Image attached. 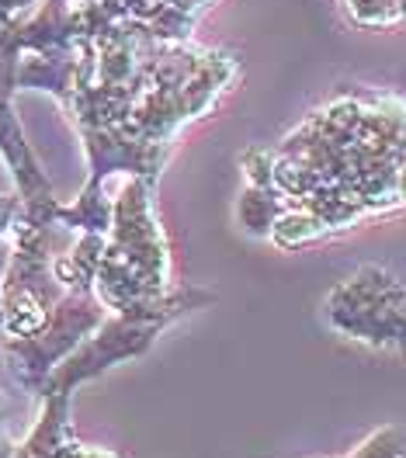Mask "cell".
I'll return each instance as SVG.
<instances>
[{"mask_svg":"<svg viewBox=\"0 0 406 458\" xmlns=\"http://www.w3.org/2000/svg\"><path fill=\"white\" fill-rule=\"evenodd\" d=\"M267 174L282 195L267 240L285 250L406 208V101L344 94L323 105L267 149Z\"/></svg>","mask_w":406,"mask_h":458,"instance_id":"cell-1","label":"cell"},{"mask_svg":"<svg viewBox=\"0 0 406 458\" xmlns=\"http://www.w3.org/2000/svg\"><path fill=\"white\" fill-rule=\"evenodd\" d=\"M94 295L108 313H149L171 323L216 299L212 288L171 285V247L156 216L153 181L125 177L115 191Z\"/></svg>","mask_w":406,"mask_h":458,"instance_id":"cell-2","label":"cell"},{"mask_svg":"<svg viewBox=\"0 0 406 458\" xmlns=\"http://www.w3.org/2000/svg\"><path fill=\"white\" fill-rule=\"evenodd\" d=\"M77 236L56 223L21 212L14 226V247L0 282V310H4V341L38 334L56 310L66 288L56 278V240Z\"/></svg>","mask_w":406,"mask_h":458,"instance_id":"cell-3","label":"cell"},{"mask_svg":"<svg viewBox=\"0 0 406 458\" xmlns=\"http://www.w3.org/2000/svg\"><path fill=\"white\" fill-rule=\"evenodd\" d=\"M323 316L341 337L406 358V285L385 267H358L326 295Z\"/></svg>","mask_w":406,"mask_h":458,"instance_id":"cell-4","label":"cell"},{"mask_svg":"<svg viewBox=\"0 0 406 458\" xmlns=\"http://www.w3.org/2000/svg\"><path fill=\"white\" fill-rule=\"evenodd\" d=\"M105 316H108V310L94 292H63L49 323L38 334L0 341L4 361L14 375V382L38 396V389L46 386L53 369L88 341L90 334L105 323Z\"/></svg>","mask_w":406,"mask_h":458,"instance_id":"cell-5","label":"cell"},{"mask_svg":"<svg viewBox=\"0 0 406 458\" xmlns=\"http://www.w3.org/2000/svg\"><path fill=\"white\" fill-rule=\"evenodd\" d=\"M167 327H171V319H164V316L108 313L105 323L90 334L88 341L80 344L73 354H66L53 369L46 386L38 389V400L42 396H59V393L73 396L84 382H94L108 369H115L122 361H132V358H143Z\"/></svg>","mask_w":406,"mask_h":458,"instance_id":"cell-6","label":"cell"},{"mask_svg":"<svg viewBox=\"0 0 406 458\" xmlns=\"http://www.w3.org/2000/svg\"><path fill=\"white\" fill-rule=\"evenodd\" d=\"M14 458H118L112 448L84 445L73 428V396H42L31 430L18 441Z\"/></svg>","mask_w":406,"mask_h":458,"instance_id":"cell-7","label":"cell"},{"mask_svg":"<svg viewBox=\"0 0 406 458\" xmlns=\"http://www.w3.org/2000/svg\"><path fill=\"white\" fill-rule=\"evenodd\" d=\"M0 157H4L7 171L14 177V191L21 195L25 208H53V205H59L53 181L46 177L35 149L25 140V129H21L18 114H14L11 98H0Z\"/></svg>","mask_w":406,"mask_h":458,"instance_id":"cell-8","label":"cell"},{"mask_svg":"<svg viewBox=\"0 0 406 458\" xmlns=\"http://www.w3.org/2000/svg\"><path fill=\"white\" fill-rule=\"evenodd\" d=\"M77 63H80L77 46H53V49L25 53L18 66V90H46L59 98V105H66L73 94V81H77Z\"/></svg>","mask_w":406,"mask_h":458,"instance_id":"cell-9","label":"cell"},{"mask_svg":"<svg viewBox=\"0 0 406 458\" xmlns=\"http://www.w3.org/2000/svg\"><path fill=\"white\" fill-rule=\"evenodd\" d=\"M344 7L361 29H393L406 21V0H344Z\"/></svg>","mask_w":406,"mask_h":458,"instance_id":"cell-10","label":"cell"},{"mask_svg":"<svg viewBox=\"0 0 406 458\" xmlns=\"http://www.w3.org/2000/svg\"><path fill=\"white\" fill-rule=\"evenodd\" d=\"M344 458H406V428H400V424L376 428Z\"/></svg>","mask_w":406,"mask_h":458,"instance_id":"cell-11","label":"cell"},{"mask_svg":"<svg viewBox=\"0 0 406 458\" xmlns=\"http://www.w3.org/2000/svg\"><path fill=\"white\" fill-rule=\"evenodd\" d=\"M25 212V201L18 191H0V282H4V271H7V260H11V247H14V226Z\"/></svg>","mask_w":406,"mask_h":458,"instance_id":"cell-12","label":"cell"},{"mask_svg":"<svg viewBox=\"0 0 406 458\" xmlns=\"http://www.w3.org/2000/svg\"><path fill=\"white\" fill-rule=\"evenodd\" d=\"M38 0H0V31L21 18H29V11L35 7Z\"/></svg>","mask_w":406,"mask_h":458,"instance_id":"cell-13","label":"cell"},{"mask_svg":"<svg viewBox=\"0 0 406 458\" xmlns=\"http://www.w3.org/2000/svg\"><path fill=\"white\" fill-rule=\"evenodd\" d=\"M18 452V437L11 434V428H0V458H14Z\"/></svg>","mask_w":406,"mask_h":458,"instance_id":"cell-14","label":"cell"},{"mask_svg":"<svg viewBox=\"0 0 406 458\" xmlns=\"http://www.w3.org/2000/svg\"><path fill=\"white\" fill-rule=\"evenodd\" d=\"M0 341H4V310H0Z\"/></svg>","mask_w":406,"mask_h":458,"instance_id":"cell-15","label":"cell"}]
</instances>
